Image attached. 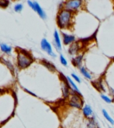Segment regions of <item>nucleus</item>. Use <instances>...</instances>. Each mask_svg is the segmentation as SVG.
Wrapping results in <instances>:
<instances>
[{"label":"nucleus","instance_id":"4be33fe9","mask_svg":"<svg viewBox=\"0 0 114 128\" xmlns=\"http://www.w3.org/2000/svg\"><path fill=\"white\" fill-rule=\"evenodd\" d=\"M71 76H72V78H74V79L76 80V81H77L78 83H81V80H80V78H78V76H77V75H75L74 73H72V74H71Z\"/></svg>","mask_w":114,"mask_h":128},{"label":"nucleus","instance_id":"ddd939ff","mask_svg":"<svg viewBox=\"0 0 114 128\" xmlns=\"http://www.w3.org/2000/svg\"><path fill=\"white\" fill-rule=\"evenodd\" d=\"M82 60H83V56L78 55V56H77V57H75V58L72 59V63H73L74 66L80 68V67H81L80 65H81V63H82Z\"/></svg>","mask_w":114,"mask_h":128},{"label":"nucleus","instance_id":"423d86ee","mask_svg":"<svg viewBox=\"0 0 114 128\" xmlns=\"http://www.w3.org/2000/svg\"><path fill=\"white\" fill-rule=\"evenodd\" d=\"M40 46H41V48H42V50L45 51V52H46V54H48L50 56H52V57H55V56H56V54H54V51H53L52 46H51L50 43L48 42L46 38H43V39L41 40Z\"/></svg>","mask_w":114,"mask_h":128},{"label":"nucleus","instance_id":"f3484780","mask_svg":"<svg viewBox=\"0 0 114 128\" xmlns=\"http://www.w3.org/2000/svg\"><path fill=\"white\" fill-rule=\"evenodd\" d=\"M14 9L16 12H21L22 11V9H23V4H16L15 6H14Z\"/></svg>","mask_w":114,"mask_h":128},{"label":"nucleus","instance_id":"1a4fd4ad","mask_svg":"<svg viewBox=\"0 0 114 128\" xmlns=\"http://www.w3.org/2000/svg\"><path fill=\"white\" fill-rule=\"evenodd\" d=\"M75 40H76V38H75L74 36H72V35L62 34V43L65 46L73 44L75 42Z\"/></svg>","mask_w":114,"mask_h":128},{"label":"nucleus","instance_id":"4468645a","mask_svg":"<svg viewBox=\"0 0 114 128\" xmlns=\"http://www.w3.org/2000/svg\"><path fill=\"white\" fill-rule=\"evenodd\" d=\"M79 70H80V72H81V74H82L86 78H87V79H92V75H91V73L88 71L86 68H84V67H80Z\"/></svg>","mask_w":114,"mask_h":128},{"label":"nucleus","instance_id":"2eb2a0df","mask_svg":"<svg viewBox=\"0 0 114 128\" xmlns=\"http://www.w3.org/2000/svg\"><path fill=\"white\" fill-rule=\"evenodd\" d=\"M0 49L2 50L3 52H5V54H11V52H12V47L9 46H7V44H3V43H1L0 44Z\"/></svg>","mask_w":114,"mask_h":128},{"label":"nucleus","instance_id":"39448f33","mask_svg":"<svg viewBox=\"0 0 114 128\" xmlns=\"http://www.w3.org/2000/svg\"><path fill=\"white\" fill-rule=\"evenodd\" d=\"M27 3H28L29 6H30L31 9H33V10L39 15V17H41V18L44 19V20L46 19V12H45V11L43 10L42 7L40 6V4H38V2H36V1H28Z\"/></svg>","mask_w":114,"mask_h":128},{"label":"nucleus","instance_id":"f257e3e1","mask_svg":"<svg viewBox=\"0 0 114 128\" xmlns=\"http://www.w3.org/2000/svg\"><path fill=\"white\" fill-rule=\"evenodd\" d=\"M72 17L73 14L72 12L66 9H62L58 12L57 15V24L61 28H67L71 25Z\"/></svg>","mask_w":114,"mask_h":128},{"label":"nucleus","instance_id":"aec40b11","mask_svg":"<svg viewBox=\"0 0 114 128\" xmlns=\"http://www.w3.org/2000/svg\"><path fill=\"white\" fill-rule=\"evenodd\" d=\"M60 62L63 66H67V64H68V62H67V60L65 59V57H64L62 54L60 55Z\"/></svg>","mask_w":114,"mask_h":128},{"label":"nucleus","instance_id":"dca6fc26","mask_svg":"<svg viewBox=\"0 0 114 128\" xmlns=\"http://www.w3.org/2000/svg\"><path fill=\"white\" fill-rule=\"evenodd\" d=\"M102 114H103V116L107 119V121H109V122L111 124H114V120L112 119L111 118H110V116L108 114V112L106 111L105 110H102Z\"/></svg>","mask_w":114,"mask_h":128},{"label":"nucleus","instance_id":"20e7f679","mask_svg":"<svg viewBox=\"0 0 114 128\" xmlns=\"http://www.w3.org/2000/svg\"><path fill=\"white\" fill-rule=\"evenodd\" d=\"M64 9L69 10L70 12H75V11L79 10L83 4V2L81 0H70V1H66L63 2Z\"/></svg>","mask_w":114,"mask_h":128},{"label":"nucleus","instance_id":"a211bd4d","mask_svg":"<svg viewBox=\"0 0 114 128\" xmlns=\"http://www.w3.org/2000/svg\"><path fill=\"white\" fill-rule=\"evenodd\" d=\"M8 6H9V1H6V0H0V7L6 8Z\"/></svg>","mask_w":114,"mask_h":128},{"label":"nucleus","instance_id":"6ab92c4d","mask_svg":"<svg viewBox=\"0 0 114 128\" xmlns=\"http://www.w3.org/2000/svg\"><path fill=\"white\" fill-rule=\"evenodd\" d=\"M101 97H102V99L104 100L105 102H107V103H111L113 100H111L110 98H109L108 96H106V95H104V94H101Z\"/></svg>","mask_w":114,"mask_h":128},{"label":"nucleus","instance_id":"412c9836","mask_svg":"<svg viewBox=\"0 0 114 128\" xmlns=\"http://www.w3.org/2000/svg\"><path fill=\"white\" fill-rule=\"evenodd\" d=\"M95 127V124H94V120H89V122H88L87 124V127L86 128H94Z\"/></svg>","mask_w":114,"mask_h":128},{"label":"nucleus","instance_id":"0eeeda50","mask_svg":"<svg viewBox=\"0 0 114 128\" xmlns=\"http://www.w3.org/2000/svg\"><path fill=\"white\" fill-rule=\"evenodd\" d=\"M64 78V81H62V95L63 98H69L70 95V86H69V83L67 82L65 76Z\"/></svg>","mask_w":114,"mask_h":128},{"label":"nucleus","instance_id":"7ed1b4c3","mask_svg":"<svg viewBox=\"0 0 114 128\" xmlns=\"http://www.w3.org/2000/svg\"><path fill=\"white\" fill-rule=\"evenodd\" d=\"M83 100L81 99V94H78L76 91L70 88V100H69V105L72 108H82Z\"/></svg>","mask_w":114,"mask_h":128},{"label":"nucleus","instance_id":"9b49d317","mask_svg":"<svg viewBox=\"0 0 114 128\" xmlns=\"http://www.w3.org/2000/svg\"><path fill=\"white\" fill-rule=\"evenodd\" d=\"M82 112H83V115H84L86 118H89V116H91L93 114V110L89 105H85L82 108Z\"/></svg>","mask_w":114,"mask_h":128},{"label":"nucleus","instance_id":"5701e85b","mask_svg":"<svg viewBox=\"0 0 114 128\" xmlns=\"http://www.w3.org/2000/svg\"><path fill=\"white\" fill-rule=\"evenodd\" d=\"M111 92H113L112 94H114V90H113V89H111Z\"/></svg>","mask_w":114,"mask_h":128},{"label":"nucleus","instance_id":"f03ea898","mask_svg":"<svg viewBox=\"0 0 114 128\" xmlns=\"http://www.w3.org/2000/svg\"><path fill=\"white\" fill-rule=\"evenodd\" d=\"M33 62V59L29 52L25 51H19L18 57H17V64L20 68H26Z\"/></svg>","mask_w":114,"mask_h":128},{"label":"nucleus","instance_id":"9d476101","mask_svg":"<svg viewBox=\"0 0 114 128\" xmlns=\"http://www.w3.org/2000/svg\"><path fill=\"white\" fill-rule=\"evenodd\" d=\"M79 51V44L78 43H73L70 44V48H69V54L71 55H75L77 54Z\"/></svg>","mask_w":114,"mask_h":128},{"label":"nucleus","instance_id":"f8f14e48","mask_svg":"<svg viewBox=\"0 0 114 128\" xmlns=\"http://www.w3.org/2000/svg\"><path fill=\"white\" fill-rule=\"evenodd\" d=\"M65 78H66V80H67V82L69 83V86H70V88L71 89H73L74 91H76L78 94H80V91H79V89L78 88V86H77V84H75L74 82H73V80L71 79V78H70V76H65Z\"/></svg>","mask_w":114,"mask_h":128},{"label":"nucleus","instance_id":"6e6552de","mask_svg":"<svg viewBox=\"0 0 114 128\" xmlns=\"http://www.w3.org/2000/svg\"><path fill=\"white\" fill-rule=\"evenodd\" d=\"M54 44L55 48L57 49L58 52L62 51V43H61V38L59 36V32L57 30H55L54 33Z\"/></svg>","mask_w":114,"mask_h":128}]
</instances>
